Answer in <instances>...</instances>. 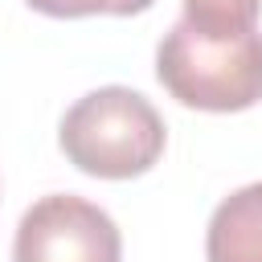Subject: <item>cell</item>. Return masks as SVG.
Listing matches in <instances>:
<instances>
[{"label": "cell", "instance_id": "obj_1", "mask_svg": "<svg viewBox=\"0 0 262 262\" xmlns=\"http://www.w3.org/2000/svg\"><path fill=\"white\" fill-rule=\"evenodd\" d=\"M156 78L180 106L246 111L262 102V33L258 25H196L180 16L156 49Z\"/></svg>", "mask_w": 262, "mask_h": 262}, {"label": "cell", "instance_id": "obj_2", "mask_svg": "<svg viewBox=\"0 0 262 262\" xmlns=\"http://www.w3.org/2000/svg\"><path fill=\"white\" fill-rule=\"evenodd\" d=\"M66 160L98 180H131L156 168L168 131L160 111L131 86H98L82 94L57 127Z\"/></svg>", "mask_w": 262, "mask_h": 262}, {"label": "cell", "instance_id": "obj_3", "mask_svg": "<svg viewBox=\"0 0 262 262\" xmlns=\"http://www.w3.org/2000/svg\"><path fill=\"white\" fill-rule=\"evenodd\" d=\"M123 237L106 209L74 192H49L25 209L12 262H119Z\"/></svg>", "mask_w": 262, "mask_h": 262}, {"label": "cell", "instance_id": "obj_4", "mask_svg": "<svg viewBox=\"0 0 262 262\" xmlns=\"http://www.w3.org/2000/svg\"><path fill=\"white\" fill-rule=\"evenodd\" d=\"M209 262H262V180L229 192L205 229Z\"/></svg>", "mask_w": 262, "mask_h": 262}, {"label": "cell", "instance_id": "obj_5", "mask_svg": "<svg viewBox=\"0 0 262 262\" xmlns=\"http://www.w3.org/2000/svg\"><path fill=\"white\" fill-rule=\"evenodd\" d=\"M29 8L45 12V16H135V12H147L156 0H25Z\"/></svg>", "mask_w": 262, "mask_h": 262}, {"label": "cell", "instance_id": "obj_6", "mask_svg": "<svg viewBox=\"0 0 262 262\" xmlns=\"http://www.w3.org/2000/svg\"><path fill=\"white\" fill-rule=\"evenodd\" d=\"M262 0H184V16L196 25H254Z\"/></svg>", "mask_w": 262, "mask_h": 262}]
</instances>
